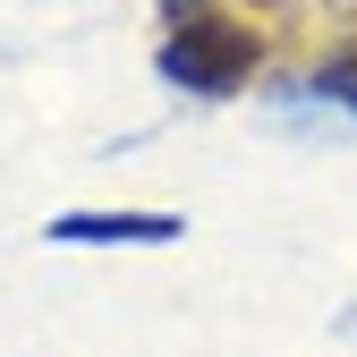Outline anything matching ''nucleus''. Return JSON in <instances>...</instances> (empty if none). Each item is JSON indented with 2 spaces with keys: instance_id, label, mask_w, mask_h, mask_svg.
Wrapping results in <instances>:
<instances>
[{
  "instance_id": "obj_1",
  "label": "nucleus",
  "mask_w": 357,
  "mask_h": 357,
  "mask_svg": "<svg viewBox=\"0 0 357 357\" xmlns=\"http://www.w3.org/2000/svg\"><path fill=\"white\" fill-rule=\"evenodd\" d=\"M264 60V34L247 17H221V9H196V17H170V43H162V77L188 85V94H238Z\"/></svg>"
},
{
  "instance_id": "obj_3",
  "label": "nucleus",
  "mask_w": 357,
  "mask_h": 357,
  "mask_svg": "<svg viewBox=\"0 0 357 357\" xmlns=\"http://www.w3.org/2000/svg\"><path fill=\"white\" fill-rule=\"evenodd\" d=\"M315 94H324V102H340V111H357V34L340 43V52H324V68H315Z\"/></svg>"
},
{
  "instance_id": "obj_2",
  "label": "nucleus",
  "mask_w": 357,
  "mask_h": 357,
  "mask_svg": "<svg viewBox=\"0 0 357 357\" xmlns=\"http://www.w3.org/2000/svg\"><path fill=\"white\" fill-rule=\"evenodd\" d=\"M43 238L52 247H170L188 238V221L178 213H60Z\"/></svg>"
},
{
  "instance_id": "obj_5",
  "label": "nucleus",
  "mask_w": 357,
  "mask_h": 357,
  "mask_svg": "<svg viewBox=\"0 0 357 357\" xmlns=\"http://www.w3.org/2000/svg\"><path fill=\"white\" fill-rule=\"evenodd\" d=\"M340 9H357V0H340Z\"/></svg>"
},
{
  "instance_id": "obj_4",
  "label": "nucleus",
  "mask_w": 357,
  "mask_h": 357,
  "mask_svg": "<svg viewBox=\"0 0 357 357\" xmlns=\"http://www.w3.org/2000/svg\"><path fill=\"white\" fill-rule=\"evenodd\" d=\"M162 9H170V17H196V9H213V0H162Z\"/></svg>"
}]
</instances>
